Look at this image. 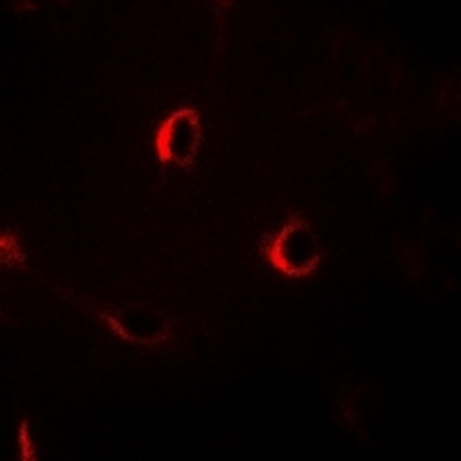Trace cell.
Wrapping results in <instances>:
<instances>
[{
  "label": "cell",
  "mask_w": 461,
  "mask_h": 461,
  "mask_svg": "<svg viewBox=\"0 0 461 461\" xmlns=\"http://www.w3.org/2000/svg\"><path fill=\"white\" fill-rule=\"evenodd\" d=\"M263 254L279 273L291 275V277H304L314 273L321 261L316 236L312 233L310 224L298 215L291 217V221L279 230V236L270 242V247H266Z\"/></svg>",
  "instance_id": "6da1fadb"
},
{
  "label": "cell",
  "mask_w": 461,
  "mask_h": 461,
  "mask_svg": "<svg viewBox=\"0 0 461 461\" xmlns=\"http://www.w3.org/2000/svg\"><path fill=\"white\" fill-rule=\"evenodd\" d=\"M201 146L199 111L180 109L164 121L155 134V150L159 162H176L180 167L194 162Z\"/></svg>",
  "instance_id": "7a4b0ae2"
},
{
  "label": "cell",
  "mask_w": 461,
  "mask_h": 461,
  "mask_svg": "<svg viewBox=\"0 0 461 461\" xmlns=\"http://www.w3.org/2000/svg\"><path fill=\"white\" fill-rule=\"evenodd\" d=\"M141 323H143V321H141ZM111 325H113L115 330H122V328H127V325H139V321H130L125 314H121ZM159 328H162V325H150L148 330L131 332V335L127 337V339H137V341H143V344H148V341H150V339L159 337Z\"/></svg>",
  "instance_id": "3957f363"
}]
</instances>
